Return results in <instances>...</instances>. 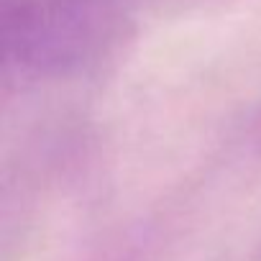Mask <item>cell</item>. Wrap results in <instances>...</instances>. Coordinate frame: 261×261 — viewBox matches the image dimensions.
Returning a JSON list of instances; mask_svg holds the SVG:
<instances>
[{"mask_svg":"<svg viewBox=\"0 0 261 261\" xmlns=\"http://www.w3.org/2000/svg\"><path fill=\"white\" fill-rule=\"evenodd\" d=\"M253 144H256V149H258V154H261V115H258L256 123H253Z\"/></svg>","mask_w":261,"mask_h":261,"instance_id":"obj_2","label":"cell"},{"mask_svg":"<svg viewBox=\"0 0 261 261\" xmlns=\"http://www.w3.org/2000/svg\"><path fill=\"white\" fill-rule=\"evenodd\" d=\"M128 18V0H3L6 74L72 77L102 59Z\"/></svg>","mask_w":261,"mask_h":261,"instance_id":"obj_1","label":"cell"}]
</instances>
